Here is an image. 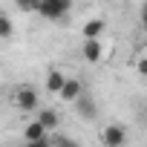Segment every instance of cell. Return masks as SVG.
Instances as JSON below:
<instances>
[{"mask_svg": "<svg viewBox=\"0 0 147 147\" xmlns=\"http://www.w3.org/2000/svg\"><path fill=\"white\" fill-rule=\"evenodd\" d=\"M69 6H72V0H40L35 12L40 18H46V20H63Z\"/></svg>", "mask_w": 147, "mask_h": 147, "instance_id": "6da1fadb", "label": "cell"}, {"mask_svg": "<svg viewBox=\"0 0 147 147\" xmlns=\"http://www.w3.org/2000/svg\"><path fill=\"white\" fill-rule=\"evenodd\" d=\"M15 107L23 110V113H35L40 107V95L35 87H18L15 90Z\"/></svg>", "mask_w": 147, "mask_h": 147, "instance_id": "7a4b0ae2", "label": "cell"}, {"mask_svg": "<svg viewBox=\"0 0 147 147\" xmlns=\"http://www.w3.org/2000/svg\"><path fill=\"white\" fill-rule=\"evenodd\" d=\"M23 138L32 144V147H46L49 144V130L35 118L32 124H26V130H23Z\"/></svg>", "mask_w": 147, "mask_h": 147, "instance_id": "3957f363", "label": "cell"}, {"mask_svg": "<svg viewBox=\"0 0 147 147\" xmlns=\"http://www.w3.org/2000/svg\"><path fill=\"white\" fill-rule=\"evenodd\" d=\"M101 141H104L107 147H121V144L127 141V130H124L121 124H107V127L101 130Z\"/></svg>", "mask_w": 147, "mask_h": 147, "instance_id": "277c9868", "label": "cell"}, {"mask_svg": "<svg viewBox=\"0 0 147 147\" xmlns=\"http://www.w3.org/2000/svg\"><path fill=\"white\" fill-rule=\"evenodd\" d=\"M72 104H75L78 118H87V121H95V118H98V107H95V101H92L90 95H84V92H81Z\"/></svg>", "mask_w": 147, "mask_h": 147, "instance_id": "5b68a950", "label": "cell"}, {"mask_svg": "<svg viewBox=\"0 0 147 147\" xmlns=\"http://www.w3.org/2000/svg\"><path fill=\"white\" fill-rule=\"evenodd\" d=\"M81 55H84L87 63H98V61L104 58V43H101L98 38H84V49H81Z\"/></svg>", "mask_w": 147, "mask_h": 147, "instance_id": "8992f818", "label": "cell"}, {"mask_svg": "<svg viewBox=\"0 0 147 147\" xmlns=\"http://www.w3.org/2000/svg\"><path fill=\"white\" fill-rule=\"evenodd\" d=\"M81 92H84V84H81L78 78H66V81H63V87L58 90V98H61V101H69V104H72V101H75V98H78Z\"/></svg>", "mask_w": 147, "mask_h": 147, "instance_id": "52a82bcc", "label": "cell"}, {"mask_svg": "<svg viewBox=\"0 0 147 147\" xmlns=\"http://www.w3.org/2000/svg\"><path fill=\"white\" fill-rule=\"evenodd\" d=\"M35 113H38V121H40V124H43L49 133H52V130H58V124H61V115H58V110H40V107H38Z\"/></svg>", "mask_w": 147, "mask_h": 147, "instance_id": "ba28073f", "label": "cell"}, {"mask_svg": "<svg viewBox=\"0 0 147 147\" xmlns=\"http://www.w3.org/2000/svg\"><path fill=\"white\" fill-rule=\"evenodd\" d=\"M104 29H107V23H104L101 18H92V20H87V23H84V29H81V32H84V38H101V35H104Z\"/></svg>", "mask_w": 147, "mask_h": 147, "instance_id": "9c48e42d", "label": "cell"}, {"mask_svg": "<svg viewBox=\"0 0 147 147\" xmlns=\"http://www.w3.org/2000/svg\"><path fill=\"white\" fill-rule=\"evenodd\" d=\"M63 81H66V75L61 69H49V75H46V90L52 92V95H58V90L63 87Z\"/></svg>", "mask_w": 147, "mask_h": 147, "instance_id": "30bf717a", "label": "cell"}, {"mask_svg": "<svg viewBox=\"0 0 147 147\" xmlns=\"http://www.w3.org/2000/svg\"><path fill=\"white\" fill-rule=\"evenodd\" d=\"M12 32H15L12 20H9L6 15H0V40H6V38H12Z\"/></svg>", "mask_w": 147, "mask_h": 147, "instance_id": "8fae6325", "label": "cell"}, {"mask_svg": "<svg viewBox=\"0 0 147 147\" xmlns=\"http://www.w3.org/2000/svg\"><path fill=\"white\" fill-rule=\"evenodd\" d=\"M38 3H40V0H15V6H18V12H23V15L35 12V9H38Z\"/></svg>", "mask_w": 147, "mask_h": 147, "instance_id": "7c38bea8", "label": "cell"}, {"mask_svg": "<svg viewBox=\"0 0 147 147\" xmlns=\"http://www.w3.org/2000/svg\"><path fill=\"white\" fill-rule=\"evenodd\" d=\"M136 72H138L141 78H147V55H141V58H138V63H136Z\"/></svg>", "mask_w": 147, "mask_h": 147, "instance_id": "4fadbf2b", "label": "cell"}, {"mask_svg": "<svg viewBox=\"0 0 147 147\" xmlns=\"http://www.w3.org/2000/svg\"><path fill=\"white\" fill-rule=\"evenodd\" d=\"M141 26H144V29H147V3H144V6H141Z\"/></svg>", "mask_w": 147, "mask_h": 147, "instance_id": "5bb4252c", "label": "cell"}]
</instances>
